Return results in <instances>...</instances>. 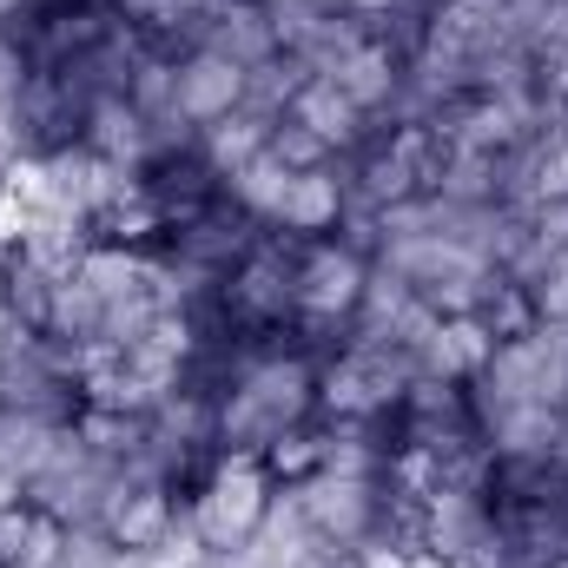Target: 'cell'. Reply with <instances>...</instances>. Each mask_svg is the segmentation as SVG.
Returning <instances> with one entry per match:
<instances>
[{"label": "cell", "instance_id": "52a82bcc", "mask_svg": "<svg viewBox=\"0 0 568 568\" xmlns=\"http://www.w3.org/2000/svg\"><path fill=\"white\" fill-rule=\"evenodd\" d=\"M284 120H297V126H311L317 140L344 145L357 133V120H364V106L337 87V80H304L297 93H291V106H284Z\"/></svg>", "mask_w": 568, "mask_h": 568}, {"label": "cell", "instance_id": "ac0fdd59", "mask_svg": "<svg viewBox=\"0 0 568 568\" xmlns=\"http://www.w3.org/2000/svg\"><path fill=\"white\" fill-rule=\"evenodd\" d=\"M549 568H568V556H562V562H549Z\"/></svg>", "mask_w": 568, "mask_h": 568}, {"label": "cell", "instance_id": "5bb4252c", "mask_svg": "<svg viewBox=\"0 0 568 568\" xmlns=\"http://www.w3.org/2000/svg\"><path fill=\"white\" fill-rule=\"evenodd\" d=\"M7 344H13V297L0 291V357H7Z\"/></svg>", "mask_w": 568, "mask_h": 568}, {"label": "cell", "instance_id": "8fae6325", "mask_svg": "<svg viewBox=\"0 0 568 568\" xmlns=\"http://www.w3.org/2000/svg\"><path fill=\"white\" fill-rule=\"evenodd\" d=\"M443 344H449V357L469 371V364H483L489 351H496V337H489V324H476V317H449L443 324Z\"/></svg>", "mask_w": 568, "mask_h": 568}, {"label": "cell", "instance_id": "2e32d148", "mask_svg": "<svg viewBox=\"0 0 568 568\" xmlns=\"http://www.w3.org/2000/svg\"><path fill=\"white\" fill-rule=\"evenodd\" d=\"M449 562H456V568H489L483 556H449Z\"/></svg>", "mask_w": 568, "mask_h": 568}, {"label": "cell", "instance_id": "30bf717a", "mask_svg": "<svg viewBox=\"0 0 568 568\" xmlns=\"http://www.w3.org/2000/svg\"><path fill=\"white\" fill-rule=\"evenodd\" d=\"M536 324H542V311H536V297L516 291V284L503 291V311H489V337H496V344H516V337H529Z\"/></svg>", "mask_w": 568, "mask_h": 568}, {"label": "cell", "instance_id": "5b68a950", "mask_svg": "<svg viewBox=\"0 0 568 568\" xmlns=\"http://www.w3.org/2000/svg\"><path fill=\"white\" fill-rule=\"evenodd\" d=\"M67 562V516L40 496L0 503V568H60Z\"/></svg>", "mask_w": 568, "mask_h": 568}, {"label": "cell", "instance_id": "9a60e30c", "mask_svg": "<svg viewBox=\"0 0 568 568\" xmlns=\"http://www.w3.org/2000/svg\"><path fill=\"white\" fill-rule=\"evenodd\" d=\"M410 568H456V562H449L443 549H417V556H410Z\"/></svg>", "mask_w": 568, "mask_h": 568}, {"label": "cell", "instance_id": "3957f363", "mask_svg": "<svg viewBox=\"0 0 568 568\" xmlns=\"http://www.w3.org/2000/svg\"><path fill=\"white\" fill-rule=\"evenodd\" d=\"M172 523H179V503H172V489L152 483V476L120 483V489L106 496V509H100V536H106V549H120V556H152V549H165V542H172Z\"/></svg>", "mask_w": 568, "mask_h": 568}, {"label": "cell", "instance_id": "8992f818", "mask_svg": "<svg viewBox=\"0 0 568 568\" xmlns=\"http://www.w3.org/2000/svg\"><path fill=\"white\" fill-rule=\"evenodd\" d=\"M284 232L297 239H331L337 219H344V185L331 172H297V179H278V199H272Z\"/></svg>", "mask_w": 568, "mask_h": 568}, {"label": "cell", "instance_id": "ba28073f", "mask_svg": "<svg viewBox=\"0 0 568 568\" xmlns=\"http://www.w3.org/2000/svg\"><path fill=\"white\" fill-rule=\"evenodd\" d=\"M258 159L284 172V179H297V172H331L337 165V145L317 140L311 126H297V120H272L265 126V145H258Z\"/></svg>", "mask_w": 568, "mask_h": 568}, {"label": "cell", "instance_id": "277c9868", "mask_svg": "<svg viewBox=\"0 0 568 568\" xmlns=\"http://www.w3.org/2000/svg\"><path fill=\"white\" fill-rule=\"evenodd\" d=\"M239 100H245V60H239V53H219V47L192 53V60L179 67V80H172V106H179L192 126L232 120Z\"/></svg>", "mask_w": 568, "mask_h": 568}, {"label": "cell", "instance_id": "6da1fadb", "mask_svg": "<svg viewBox=\"0 0 568 568\" xmlns=\"http://www.w3.org/2000/svg\"><path fill=\"white\" fill-rule=\"evenodd\" d=\"M272 496H278V483H272V469H265L258 449H252V456H225V463L212 469V483L199 489V503H192V529H199V542L219 549V556L245 549V542L265 529Z\"/></svg>", "mask_w": 568, "mask_h": 568}, {"label": "cell", "instance_id": "7c38bea8", "mask_svg": "<svg viewBox=\"0 0 568 568\" xmlns=\"http://www.w3.org/2000/svg\"><path fill=\"white\" fill-rule=\"evenodd\" d=\"M536 311H542V317H568V252L549 265V284L536 291Z\"/></svg>", "mask_w": 568, "mask_h": 568}, {"label": "cell", "instance_id": "9c48e42d", "mask_svg": "<svg viewBox=\"0 0 568 568\" xmlns=\"http://www.w3.org/2000/svg\"><path fill=\"white\" fill-rule=\"evenodd\" d=\"M258 456H265V469H272V483H297V476H311V469L324 463V443H317L311 429L284 424L278 436H265V443H258Z\"/></svg>", "mask_w": 568, "mask_h": 568}, {"label": "cell", "instance_id": "7a4b0ae2", "mask_svg": "<svg viewBox=\"0 0 568 568\" xmlns=\"http://www.w3.org/2000/svg\"><path fill=\"white\" fill-rule=\"evenodd\" d=\"M371 291V265L364 252L337 245V239H311V252L291 265V304L317 324H344Z\"/></svg>", "mask_w": 568, "mask_h": 568}, {"label": "cell", "instance_id": "e0dca14e", "mask_svg": "<svg viewBox=\"0 0 568 568\" xmlns=\"http://www.w3.org/2000/svg\"><path fill=\"white\" fill-rule=\"evenodd\" d=\"M13 7H20V0H0V20H7V13H13Z\"/></svg>", "mask_w": 568, "mask_h": 568}, {"label": "cell", "instance_id": "4fadbf2b", "mask_svg": "<svg viewBox=\"0 0 568 568\" xmlns=\"http://www.w3.org/2000/svg\"><path fill=\"white\" fill-rule=\"evenodd\" d=\"M417 549H397V542H371V549H357V568H410Z\"/></svg>", "mask_w": 568, "mask_h": 568}]
</instances>
